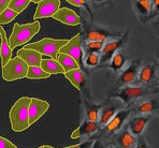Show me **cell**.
<instances>
[{
  "label": "cell",
  "mask_w": 159,
  "mask_h": 148,
  "mask_svg": "<svg viewBox=\"0 0 159 148\" xmlns=\"http://www.w3.org/2000/svg\"><path fill=\"white\" fill-rule=\"evenodd\" d=\"M152 115H142V114H131L129 119L126 123L128 130L130 133L137 137L143 135L146 126L152 119Z\"/></svg>",
  "instance_id": "13"
},
{
  "label": "cell",
  "mask_w": 159,
  "mask_h": 148,
  "mask_svg": "<svg viewBox=\"0 0 159 148\" xmlns=\"http://www.w3.org/2000/svg\"><path fill=\"white\" fill-rule=\"evenodd\" d=\"M10 2H11V0H0V14L3 12L6 9L9 8Z\"/></svg>",
  "instance_id": "37"
},
{
  "label": "cell",
  "mask_w": 159,
  "mask_h": 148,
  "mask_svg": "<svg viewBox=\"0 0 159 148\" xmlns=\"http://www.w3.org/2000/svg\"><path fill=\"white\" fill-rule=\"evenodd\" d=\"M31 98H20L12 106L10 111V121L12 130L15 132H22L29 128V117L28 109Z\"/></svg>",
  "instance_id": "1"
},
{
  "label": "cell",
  "mask_w": 159,
  "mask_h": 148,
  "mask_svg": "<svg viewBox=\"0 0 159 148\" xmlns=\"http://www.w3.org/2000/svg\"><path fill=\"white\" fill-rule=\"evenodd\" d=\"M152 7H153V12L159 13V0H152Z\"/></svg>",
  "instance_id": "38"
},
{
  "label": "cell",
  "mask_w": 159,
  "mask_h": 148,
  "mask_svg": "<svg viewBox=\"0 0 159 148\" xmlns=\"http://www.w3.org/2000/svg\"><path fill=\"white\" fill-rule=\"evenodd\" d=\"M100 63V54L99 53H88L85 57L86 67H96Z\"/></svg>",
  "instance_id": "31"
},
{
  "label": "cell",
  "mask_w": 159,
  "mask_h": 148,
  "mask_svg": "<svg viewBox=\"0 0 159 148\" xmlns=\"http://www.w3.org/2000/svg\"><path fill=\"white\" fill-rule=\"evenodd\" d=\"M132 114V107L127 106L125 109L120 110L111 120L107 123L106 126L102 128V136L111 140V137L115 134L116 132H118L121 128L127 123V120L129 119V117Z\"/></svg>",
  "instance_id": "7"
},
{
  "label": "cell",
  "mask_w": 159,
  "mask_h": 148,
  "mask_svg": "<svg viewBox=\"0 0 159 148\" xmlns=\"http://www.w3.org/2000/svg\"><path fill=\"white\" fill-rule=\"evenodd\" d=\"M69 40L66 39H52V38H44L38 42L27 44L24 48L34 49L42 55L50 56L52 59L57 60V56L60 53V49L68 43Z\"/></svg>",
  "instance_id": "4"
},
{
  "label": "cell",
  "mask_w": 159,
  "mask_h": 148,
  "mask_svg": "<svg viewBox=\"0 0 159 148\" xmlns=\"http://www.w3.org/2000/svg\"><path fill=\"white\" fill-rule=\"evenodd\" d=\"M51 76V74L46 73L45 71L42 70L41 67H34V65H30L28 68L27 72V78L31 79H43V78H48Z\"/></svg>",
  "instance_id": "26"
},
{
  "label": "cell",
  "mask_w": 159,
  "mask_h": 148,
  "mask_svg": "<svg viewBox=\"0 0 159 148\" xmlns=\"http://www.w3.org/2000/svg\"><path fill=\"white\" fill-rule=\"evenodd\" d=\"M65 76H66V78L75 87L76 89L82 90V88H83V86H84V73L81 70V68L66 72Z\"/></svg>",
  "instance_id": "24"
},
{
  "label": "cell",
  "mask_w": 159,
  "mask_h": 148,
  "mask_svg": "<svg viewBox=\"0 0 159 148\" xmlns=\"http://www.w3.org/2000/svg\"><path fill=\"white\" fill-rule=\"evenodd\" d=\"M141 65V61L139 59H130L127 65L119 73V76L115 83V88L130 85H140L139 72Z\"/></svg>",
  "instance_id": "5"
},
{
  "label": "cell",
  "mask_w": 159,
  "mask_h": 148,
  "mask_svg": "<svg viewBox=\"0 0 159 148\" xmlns=\"http://www.w3.org/2000/svg\"><path fill=\"white\" fill-rule=\"evenodd\" d=\"M109 138L104 137V136H101L99 138H96L93 142L92 148H109L110 144H109Z\"/></svg>",
  "instance_id": "32"
},
{
  "label": "cell",
  "mask_w": 159,
  "mask_h": 148,
  "mask_svg": "<svg viewBox=\"0 0 159 148\" xmlns=\"http://www.w3.org/2000/svg\"><path fill=\"white\" fill-rule=\"evenodd\" d=\"M153 92V88L143 85H130L124 86L120 88H115L112 93L113 98H118L124 102L126 106H132L140 99L146 97L147 95Z\"/></svg>",
  "instance_id": "3"
},
{
  "label": "cell",
  "mask_w": 159,
  "mask_h": 148,
  "mask_svg": "<svg viewBox=\"0 0 159 148\" xmlns=\"http://www.w3.org/2000/svg\"><path fill=\"white\" fill-rule=\"evenodd\" d=\"M155 28H156V30H157V32H158V34H159V17L157 18V20H156Z\"/></svg>",
  "instance_id": "39"
},
{
  "label": "cell",
  "mask_w": 159,
  "mask_h": 148,
  "mask_svg": "<svg viewBox=\"0 0 159 148\" xmlns=\"http://www.w3.org/2000/svg\"><path fill=\"white\" fill-rule=\"evenodd\" d=\"M41 29V24L37 20L29 24L20 25L15 23L12 30V34L9 39V44L11 48H15L23 44H26L28 41L32 39Z\"/></svg>",
  "instance_id": "2"
},
{
  "label": "cell",
  "mask_w": 159,
  "mask_h": 148,
  "mask_svg": "<svg viewBox=\"0 0 159 148\" xmlns=\"http://www.w3.org/2000/svg\"><path fill=\"white\" fill-rule=\"evenodd\" d=\"M135 148H152V147L146 143L145 138H144V135H141L140 137H138V143H137Z\"/></svg>",
  "instance_id": "35"
},
{
  "label": "cell",
  "mask_w": 159,
  "mask_h": 148,
  "mask_svg": "<svg viewBox=\"0 0 159 148\" xmlns=\"http://www.w3.org/2000/svg\"><path fill=\"white\" fill-rule=\"evenodd\" d=\"M125 107L127 106L124 104L123 101L119 100L118 98L112 97L103 106H101V110H100L99 120H98L100 128H103L120 110L125 109Z\"/></svg>",
  "instance_id": "10"
},
{
  "label": "cell",
  "mask_w": 159,
  "mask_h": 148,
  "mask_svg": "<svg viewBox=\"0 0 159 148\" xmlns=\"http://www.w3.org/2000/svg\"><path fill=\"white\" fill-rule=\"evenodd\" d=\"M40 67L48 74H65L64 68L56 59H42Z\"/></svg>",
  "instance_id": "23"
},
{
  "label": "cell",
  "mask_w": 159,
  "mask_h": 148,
  "mask_svg": "<svg viewBox=\"0 0 159 148\" xmlns=\"http://www.w3.org/2000/svg\"><path fill=\"white\" fill-rule=\"evenodd\" d=\"M104 45V42H98V41H85L84 44V52L86 54L88 53H101L102 47Z\"/></svg>",
  "instance_id": "27"
},
{
  "label": "cell",
  "mask_w": 159,
  "mask_h": 148,
  "mask_svg": "<svg viewBox=\"0 0 159 148\" xmlns=\"http://www.w3.org/2000/svg\"><path fill=\"white\" fill-rule=\"evenodd\" d=\"M128 62H129V59H128L126 53L123 51V49H119L118 52L115 53V55L112 57V59L110 60L107 67L113 69L116 73H120L121 70L127 65Z\"/></svg>",
  "instance_id": "22"
},
{
  "label": "cell",
  "mask_w": 159,
  "mask_h": 148,
  "mask_svg": "<svg viewBox=\"0 0 159 148\" xmlns=\"http://www.w3.org/2000/svg\"><path fill=\"white\" fill-rule=\"evenodd\" d=\"M70 4L75 7H85L86 6V0H66Z\"/></svg>",
  "instance_id": "36"
},
{
  "label": "cell",
  "mask_w": 159,
  "mask_h": 148,
  "mask_svg": "<svg viewBox=\"0 0 159 148\" xmlns=\"http://www.w3.org/2000/svg\"><path fill=\"white\" fill-rule=\"evenodd\" d=\"M109 148H116L115 146H114L113 144H110V146H109Z\"/></svg>",
  "instance_id": "43"
},
{
  "label": "cell",
  "mask_w": 159,
  "mask_h": 148,
  "mask_svg": "<svg viewBox=\"0 0 159 148\" xmlns=\"http://www.w3.org/2000/svg\"><path fill=\"white\" fill-rule=\"evenodd\" d=\"M132 114L158 115L159 116V95L149 93L146 97L140 99L132 105Z\"/></svg>",
  "instance_id": "8"
},
{
  "label": "cell",
  "mask_w": 159,
  "mask_h": 148,
  "mask_svg": "<svg viewBox=\"0 0 159 148\" xmlns=\"http://www.w3.org/2000/svg\"><path fill=\"white\" fill-rule=\"evenodd\" d=\"M128 34H129V30L126 31L125 34L121 36L120 38H118V39L109 40V41L104 42V45H103V47H102L101 53H100V63L110 62V60L115 55L116 52L121 49L124 43L127 41Z\"/></svg>",
  "instance_id": "11"
},
{
  "label": "cell",
  "mask_w": 159,
  "mask_h": 148,
  "mask_svg": "<svg viewBox=\"0 0 159 148\" xmlns=\"http://www.w3.org/2000/svg\"><path fill=\"white\" fill-rule=\"evenodd\" d=\"M39 148H43V146H40V147H39Z\"/></svg>",
  "instance_id": "44"
},
{
  "label": "cell",
  "mask_w": 159,
  "mask_h": 148,
  "mask_svg": "<svg viewBox=\"0 0 159 148\" xmlns=\"http://www.w3.org/2000/svg\"><path fill=\"white\" fill-rule=\"evenodd\" d=\"M0 57H1V65L4 67L11 59H12V48L10 47L9 40L7 39L6 31L2 27H0Z\"/></svg>",
  "instance_id": "21"
},
{
  "label": "cell",
  "mask_w": 159,
  "mask_h": 148,
  "mask_svg": "<svg viewBox=\"0 0 159 148\" xmlns=\"http://www.w3.org/2000/svg\"><path fill=\"white\" fill-rule=\"evenodd\" d=\"M0 148H17V147L12 142H10L8 138L0 136Z\"/></svg>",
  "instance_id": "34"
},
{
  "label": "cell",
  "mask_w": 159,
  "mask_h": 148,
  "mask_svg": "<svg viewBox=\"0 0 159 148\" xmlns=\"http://www.w3.org/2000/svg\"><path fill=\"white\" fill-rule=\"evenodd\" d=\"M29 3L30 0H11L10 4H9V9L20 14L29 6Z\"/></svg>",
  "instance_id": "29"
},
{
  "label": "cell",
  "mask_w": 159,
  "mask_h": 148,
  "mask_svg": "<svg viewBox=\"0 0 159 148\" xmlns=\"http://www.w3.org/2000/svg\"><path fill=\"white\" fill-rule=\"evenodd\" d=\"M60 53L71 56L79 65L81 67L83 62V47H82V36L81 34L74 36L68 41V43L60 49Z\"/></svg>",
  "instance_id": "14"
},
{
  "label": "cell",
  "mask_w": 159,
  "mask_h": 148,
  "mask_svg": "<svg viewBox=\"0 0 159 148\" xmlns=\"http://www.w3.org/2000/svg\"><path fill=\"white\" fill-rule=\"evenodd\" d=\"M95 2H104V1H107V0H93Z\"/></svg>",
  "instance_id": "42"
},
{
  "label": "cell",
  "mask_w": 159,
  "mask_h": 148,
  "mask_svg": "<svg viewBox=\"0 0 159 148\" xmlns=\"http://www.w3.org/2000/svg\"><path fill=\"white\" fill-rule=\"evenodd\" d=\"M60 9L59 0H42L38 3L36 13L34 15V20L40 18L53 17L58 10Z\"/></svg>",
  "instance_id": "15"
},
{
  "label": "cell",
  "mask_w": 159,
  "mask_h": 148,
  "mask_svg": "<svg viewBox=\"0 0 159 148\" xmlns=\"http://www.w3.org/2000/svg\"><path fill=\"white\" fill-rule=\"evenodd\" d=\"M54 20L62 23L65 25L69 26H76L81 23L80 16L74 12L73 10H70L68 8H61L56 12L55 15L53 16Z\"/></svg>",
  "instance_id": "17"
},
{
  "label": "cell",
  "mask_w": 159,
  "mask_h": 148,
  "mask_svg": "<svg viewBox=\"0 0 159 148\" xmlns=\"http://www.w3.org/2000/svg\"><path fill=\"white\" fill-rule=\"evenodd\" d=\"M31 2H34V3H39V2H41L42 0H30Z\"/></svg>",
  "instance_id": "41"
},
{
  "label": "cell",
  "mask_w": 159,
  "mask_h": 148,
  "mask_svg": "<svg viewBox=\"0 0 159 148\" xmlns=\"http://www.w3.org/2000/svg\"><path fill=\"white\" fill-rule=\"evenodd\" d=\"M57 61L60 63L62 68L65 70V73L68 71H71V70H75V69H79L81 68L79 65V63L71 57V56L67 55V54H64V53H59L57 56Z\"/></svg>",
  "instance_id": "25"
},
{
  "label": "cell",
  "mask_w": 159,
  "mask_h": 148,
  "mask_svg": "<svg viewBox=\"0 0 159 148\" xmlns=\"http://www.w3.org/2000/svg\"><path fill=\"white\" fill-rule=\"evenodd\" d=\"M139 83L151 88H155L159 85V65L153 61H148L141 65L139 72Z\"/></svg>",
  "instance_id": "9"
},
{
  "label": "cell",
  "mask_w": 159,
  "mask_h": 148,
  "mask_svg": "<svg viewBox=\"0 0 159 148\" xmlns=\"http://www.w3.org/2000/svg\"><path fill=\"white\" fill-rule=\"evenodd\" d=\"M18 15V13H16L15 11L11 10V9H6L1 14H0V25L9 24L11 23L16 16Z\"/></svg>",
  "instance_id": "30"
},
{
  "label": "cell",
  "mask_w": 159,
  "mask_h": 148,
  "mask_svg": "<svg viewBox=\"0 0 159 148\" xmlns=\"http://www.w3.org/2000/svg\"><path fill=\"white\" fill-rule=\"evenodd\" d=\"M29 65L20 57H14L2 67V77L7 82H13L27 76Z\"/></svg>",
  "instance_id": "6"
},
{
  "label": "cell",
  "mask_w": 159,
  "mask_h": 148,
  "mask_svg": "<svg viewBox=\"0 0 159 148\" xmlns=\"http://www.w3.org/2000/svg\"><path fill=\"white\" fill-rule=\"evenodd\" d=\"M42 54H40L39 52L34 51V49H27V48H22L17 52V57H20V59H23L28 65H34V67H40L42 61Z\"/></svg>",
  "instance_id": "19"
},
{
  "label": "cell",
  "mask_w": 159,
  "mask_h": 148,
  "mask_svg": "<svg viewBox=\"0 0 159 148\" xmlns=\"http://www.w3.org/2000/svg\"><path fill=\"white\" fill-rule=\"evenodd\" d=\"M50 109L48 102L38 98H31L28 109V117H29V126H32L39 118H41L48 110Z\"/></svg>",
  "instance_id": "16"
},
{
  "label": "cell",
  "mask_w": 159,
  "mask_h": 148,
  "mask_svg": "<svg viewBox=\"0 0 159 148\" xmlns=\"http://www.w3.org/2000/svg\"><path fill=\"white\" fill-rule=\"evenodd\" d=\"M111 144L116 148H135L138 143V137L130 133L127 126H124L118 132L111 137Z\"/></svg>",
  "instance_id": "12"
},
{
  "label": "cell",
  "mask_w": 159,
  "mask_h": 148,
  "mask_svg": "<svg viewBox=\"0 0 159 148\" xmlns=\"http://www.w3.org/2000/svg\"><path fill=\"white\" fill-rule=\"evenodd\" d=\"M100 110H101V106H98V105H88L86 107V119L98 123Z\"/></svg>",
  "instance_id": "28"
},
{
  "label": "cell",
  "mask_w": 159,
  "mask_h": 148,
  "mask_svg": "<svg viewBox=\"0 0 159 148\" xmlns=\"http://www.w3.org/2000/svg\"><path fill=\"white\" fill-rule=\"evenodd\" d=\"M93 142H85V143H81L78 145H73V146H69V147H64V148H92ZM43 148H54L52 146H48V145H44Z\"/></svg>",
  "instance_id": "33"
},
{
  "label": "cell",
  "mask_w": 159,
  "mask_h": 148,
  "mask_svg": "<svg viewBox=\"0 0 159 148\" xmlns=\"http://www.w3.org/2000/svg\"><path fill=\"white\" fill-rule=\"evenodd\" d=\"M153 93H158L159 95V85H157L155 88H153Z\"/></svg>",
  "instance_id": "40"
},
{
  "label": "cell",
  "mask_w": 159,
  "mask_h": 148,
  "mask_svg": "<svg viewBox=\"0 0 159 148\" xmlns=\"http://www.w3.org/2000/svg\"><path fill=\"white\" fill-rule=\"evenodd\" d=\"M100 126L96 121H90V120H84L83 123L76 130H74L71 134V138L75 140V138L82 137V136H88L95 134L98 130H99Z\"/></svg>",
  "instance_id": "18"
},
{
  "label": "cell",
  "mask_w": 159,
  "mask_h": 148,
  "mask_svg": "<svg viewBox=\"0 0 159 148\" xmlns=\"http://www.w3.org/2000/svg\"><path fill=\"white\" fill-rule=\"evenodd\" d=\"M135 11L142 22H146L152 17L153 13V7H152V0H133Z\"/></svg>",
  "instance_id": "20"
}]
</instances>
